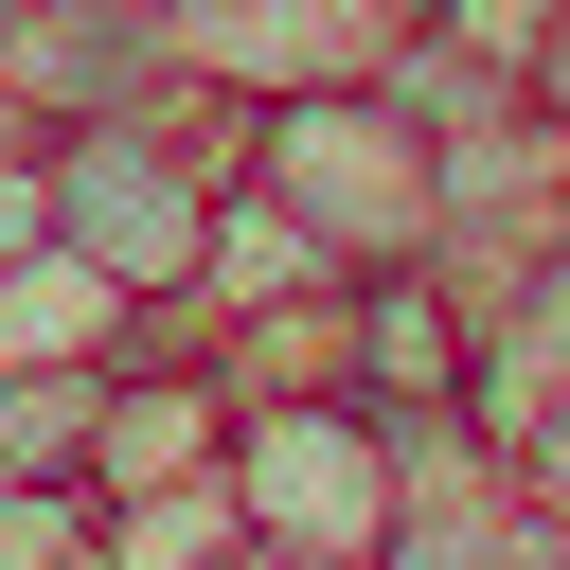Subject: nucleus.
Instances as JSON below:
<instances>
[{
	"mask_svg": "<svg viewBox=\"0 0 570 570\" xmlns=\"http://www.w3.org/2000/svg\"><path fill=\"white\" fill-rule=\"evenodd\" d=\"M36 160H53V249H89L125 303L196 285V232H214V178H232V107L214 89H160V107H107V125H36Z\"/></svg>",
	"mask_w": 570,
	"mask_h": 570,
	"instance_id": "f257e3e1",
	"label": "nucleus"
},
{
	"mask_svg": "<svg viewBox=\"0 0 570 570\" xmlns=\"http://www.w3.org/2000/svg\"><path fill=\"white\" fill-rule=\"evenodd\" d=\"M232 178L285 196L338 267H410V249H428V125H410L374 71H321V89L232 107Z\"/></svg>",
	"mask_w": 570,
	"mask_h": 570,
	"instance_id": "f03ea898",
	"label": "nucleus"
},
{
	"mask_svg": "<svg viewBox=\"0 0 570 570\" xmlns=\"http://www.w3.org/2000/svg\"><path fill=\"white\" fill-rule=\"evenodd\" d=\"M214 481H232L249 552H285V570H356L392 534V428L356 392H232Z\"/></svg>",
	"mask_w": 570,
	"mask_h": 570,
	"instance_id": "7ed1b4c3",
	"label": "nucleus"
},
{
	"mask_svg": "<svg viewBox=\"0 0 570 570\" xmlns=\"http://www.w3.org/2000/svg\"><path fill=\"white\" fill-rule=\"evenodd\" d=\"M178 53H160V0H36L0 18V107L18 125H107V107H160Z\"/></svg>",
	"mask_w": 570,
	"mask_h": 570,
	"instance_id": "20e7f679",
	"label": "nucleus"
},
{
	"mask_svg": "<svg viewBox=\"0 0 570 570\" xmlns=\"http://www.w3.org/2000/svg\"><path fill=\"white\" fill-rule=\"evenodd\" d=\"M338 392L374 428H428L463 410V285L410 249V267H338Z\"/></svg>",
	"mask_w": 570,
	"mask_h": 570,
	"instance_id": "39448f33",
	"label": "nucleus"
},
{
	"mask_svg": "<svg viewBox=\"0 0 570 570\" xmlns=\"http://www.w3.org/2000/svg\"><path fill=\"white\" fill-rule=\"evenodd\" d=\"M321 285H338V249H321L285 196L214 178V232H196V285H178V321H267V303H321Z\"/></svg>",
	"mask_w": 570,
	"mask_h": 570,
	"instance_id": "423d86ee",
	"label": "nucleus"
},
{
	"mask_svg": "<svg viewBox=\"0 0 570 570\" xmlns=\"http://www.w3.org/2000/svg\"><path fill=\"white\" fill-rule=\"evenodd\" d=\"M160 321H178V303H125V285H107L89 249H53V232L0 267V356H71V374H107V356H142Z\"/></svg>",
	"mask_w": 570,
	"mask_h": 570,
	"instance_id": "0eeeda50",
	"label": "nucleus"
},
{
	"mask_svg": "<svg viewBox=\"0 0 570 570\" xmlns=\"http://www.w3.org/2000/svg\"><path fill=\"white\" fill-rule=\"evenodd\" d=\"M249 552V517H232V481L196 463V481H142V499H89V570H232Z\"/></svg>",
	"mask_w": 570,
	"mask_h": 570,
	"instance_id": "6e6552de",
	"label": "nucleus"
},
{
	"mask_svg": "<svg viewBox=\"0 0 570 570\" xmlns=\"http://www.w3.org/2000/svg\"><path fill=\"white\" fill-rule=\"evenodd\" d=\"M89 410H107V374L0 356V481H89Z\"/></svg>",
	"mask_w": 570,
	"mask_h": 570,
	"instance_id": "1a4fd4ad",
	"label": "nucleus"
},
{
	"mask_svg": "<svg viewBox=\"0 0 570 570\" xmlns=\"http://www.w3.org/2000/svg\"><path fill=\"white\" fill-rule=\"evenodd\" d=\"M0 570H89V481H0Z\"/></svg>",
	"mask_w": 570,
	"mask_h": 570,
	"instance_id": "9d476101",
	"label": "nucleus"
},
{
	"mask_svg": "<svg viewBox=\"0 0 570 570\" xmlns=\"http://www.w3.org/2000/svg\"><path fill=\"white\" fill-rule=\"evenodd\" d=\"M499 463H517V499H534V517H570V374H552V392L499 428Z\"/></svg>",
	"mask_w": 570,
	"mask_h": 570,
	"instance_id": "9b49d317",
	"label": "nucleus"
},
{
	"mask_svg": "<svg viewBox=\"0 0 570 570\" xmlns=\"http://www.w3.org/2000/svg\"><path fill=\"white\" fill-rule=\"evenodd\" d=\"M36 232H53V160H36V125L0 107V267H18Z\"/></svg>",
	"mask_w": 570,
	"mask_h": 570,
	"instance_id": "f8f14e48",
	"label": "nucleus"
},
{
	"mask_svg": "<svg viewBox=\"0 0 570 570\" xmlns=\"http://www.w3.org/2000/svg\"><path fill=\"white\" fill-rule=\"evenodd\" d=\"M517 107H552V125H570V0L534 18V71H517Z\"/></svg>",
	"mask_w": 570,
	"mask_h": 570,
	"instance_id": "ddd939ff",
	"label": "nucleus"
},
{
	"mask_svg": "<svg viewBox=\"0 0 570 570\" xmlns=\"http://www.w3.org/2000/svg\"><path fill=\"white\" fill-rule=\"evenodd\" d=\"M267 570H285V552H267ZM356 570H374V552H356Z\"/></svg>",
	"mask_w": 570,
	"mask_h": 570,
	"instance_id": "4468645a",
	"label": "nucleus"
}]
</instances>
